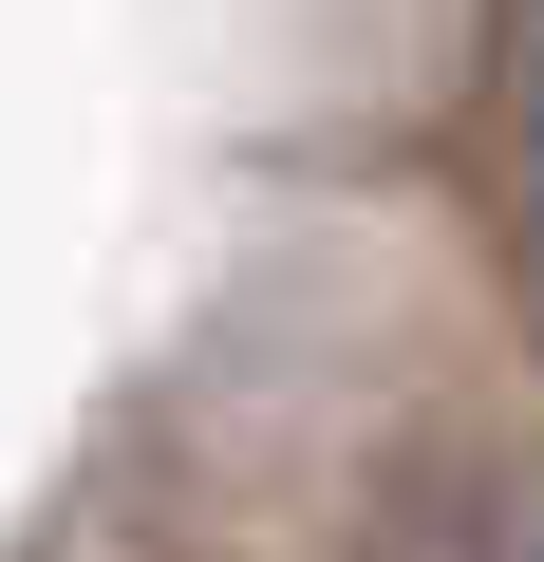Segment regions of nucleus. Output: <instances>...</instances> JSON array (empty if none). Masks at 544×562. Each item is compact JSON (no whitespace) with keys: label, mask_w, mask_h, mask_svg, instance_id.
Returning a JSON list of instances; mask_svg holds the SVG:
<instances>
[{"label":"nucleus","mask_w":544,"mask_h":562,"mask_svg":"<svg viewBox=\"0 0 544 562\" xmlns=\"http://www.w3.org/2000/svg\"><path fill=\"white\" fill-rule=\"evenodd\" d=\"M488 132H507V244L544 301V0H488Z\"/></svg>","instance_id":"1"}]
</instances>
